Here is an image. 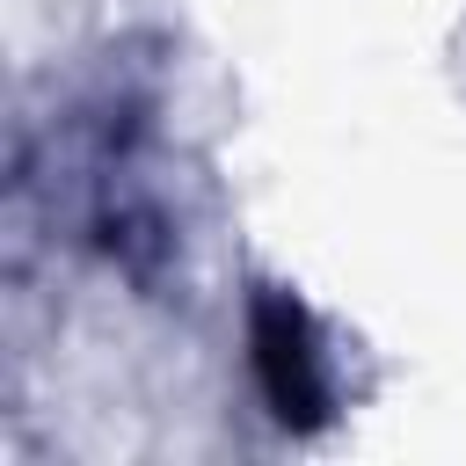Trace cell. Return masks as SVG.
<instances>
[{
  "mask_svg": "<svg viewBox=\"0 0 466 466\" xmlns=\"http://www.w3.org/2000/svg\"><path fill=\"white\" fill-rule=\"evenodd\" d=\"M248 342H255V379H262L269 415L284 430H320L328 422V371H320V350H313L306 313L284 291H262L255 299V320H248Z\"/></svg>",
  "mask_w": 466,
  "mask_h": 466,
  "instance_id": "cell-1",
  "label": "cell"
}]
</instances>
